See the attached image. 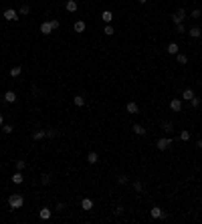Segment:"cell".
Wrapping results in <instances>:
<instances>
[{
  "mask_svg": "<svg viewBox=\"0 0 202 224\" xmlns=\"http://www.w3.org/2000/svg\"><path fill=\"white\" fill-rule=\"evenodd\" d=\"M4 101H6V103H14L16 101V93L14 91H6V93H4Z\"/></svg>",
  "mask_w": 202,
  "mask_h": 224,
  "instance_id": "13",
  "label": "cell"
},
{
  "mask_svg": "<svg viewBox=\"0 0 202 224\" xmlns=\"http://www.w3.org/2000/svg\"><path fill=\"white\" fill-rule=\"evenodd\" d=\"M184 18H186V10H184V8H178V10L174 12V16H172V20H174L176 24H182Z\"/></svg>",
  "mask_w": 202,
  "mask_h": 224,
  "instance_id": "2",
  "label": "cell"
},
{
  "mask_svg": "<svg viewBox=\"0 0 202 224\" xmlns=\"http://www.w3.org/2000/svg\"><path fill=\"white\" fill-rule=\"evenodd\" d=\"M28 12H31V6H28V4H22V6H20V14H28Z\"/></svg>",
  "mask_w": 202,
  "mask_h": 224,
  "instance_id": "33",
  "label": "cell"
},
{
  "mask_svg": "<svg viewBox=\"0 0 202 224\" xmlns=\"http://www.w3.org/2000/svg\"><path fill=\"white\" fill-rule=\"evenodd\" d=\"M24 166H27V163H24L22 160H18V162H14V168H16V170H18V172H22V170H24Z\"/></svg>",
  "mask_w": 202,
  "mask_h": 224,
  "instance_id": "30",
  "label": "cell"
},
{
  "mask_svg": "<svg viewBox=\"0 0 202 224\" xmlns=\"http://www.w3.org/2000/svg\"><path fill=\"white\" fill-rule=\"evenodd\" d=\"M162 129H166V133H170L172 129H174V123H172V121H164V123H162Z\"/></svg>",
  "mask_w": 202,
  "mask_h": 224,
  "instance_id": "24",
  "label": "cell"
},
{
  "mask_svg": "<svg viewBox=\"0 0 202 224\" xmlns=\"http://www.w3.org/2000/svg\"><path fill=\"white\" fill-rule=\"evenodd\" d=\"M137 2H140V4H145V2H148V0H137Z\"/></svg>",
  "mask_w": 202,
  "mask_h": 224,
  "instance_id": "41",
  "label": "cell"
},
{
  "mask_svg": "<svg viewBox=\"0 0 202 224\" xmlns=\"http://www.w3.org/2000/svg\"><path fill=\"white\" fill-rule=\"evenodd\" d=\"M57 135V131H55V129H47V137H55Z\"/></svg>",
  "mask_w": 202,
  "mask_h": 224,
  "instance_id": "37",
  "label": "cell"
},
{
  "mask_svg": "<svg viewBox=\"0 0 202 224\" xmlns=\"http://www.w3.org/2000/svg\"><path fill=\"white\" fill-rule=\"evenodd\" d=\"M192 97H194V91H192V89H184L182 91V101H190Z\"/></svg>",
  "mask_w": 202,
  "mask_h": 224,
  "instance_id": "15",
  "label": "cell"
},
{
  "mask_svg": "<svg viewBox=\"0 0 202 224\" xmlns=\"http://www.w3.org/2000/svg\"><path fill=\"white\" fill-rule=\"evenodd\" d=\"M41 32H42V34H51V32H53L51 20H47V22H42V24H41Z\"/></svg>",
  "mask_w": 202,
  "mask_h": 224,
  "instance_id": "9",
  "label": "cell"
},
{
  "mask_svg": "<svg viewBox=\"0 0 202 224\" xmlns=\"http://www.w3.org/2000/svg\"><path fill=\"white\" fill-rule=\"evenodd\" d=\"M38 216H41V220H49V218L53 216V212H51V208H41Z\"/></svg>",
  "mask_w": 202,
  "mask_h": 224,
  "instance_id": "7",
  "label": "cell"
},
{
  "mask_svg": "<svg viewBox=\"0 0 202 224\" xmlns=\"http://www.w3.org/2000/svg\"><path fill=\"white\" fill-rule=\"evenodd\" d=\"M200 16H202V10H198V8L192 10V18H200Z\"/></svg>",
  "mask_w": 202,
  "mask_h": 224,
  "instance_id": "34",
  "label": "cell"
},
{
  "mask_svg": "<svg viewBox=\"0 0 202 224\" xmlns=\"http://www.w3.org/2000/svg\"><path fill=\"white\" fill-rule=\"evenodd\" d=\"M196 145H198V148H202V139H198V144H196Z\"/></svg>",
  "mask_w": 202,
  "mask_h": 224,
  "instance_id": "40",
  "label": "cell"
},
{
  "mask_svg": "<svg viewBox=\"0 0 202 224\" xmlns=\"http://www.w3.org/2000/svg\"><path fill=\"white\" fill-rule=\"evenodd\" d=\"M65 8H67V12H77L79 10V4H77V0H67Z\"/></svg>",
  "mask_w": 202,
  "mask_h": 224,
  "instance_id": "4",
  "label": "cell"
},
{
  "mask_svg": "<svg viewBox=\"0 0 202 224\" xmlns=\"http://www.w3.org/2000/svg\"><path fill=\"white\" fill-rule=\"evenodd\" d=\"M103 32H105V34H107V37H111V34H113V32H115V28H113V27H111V24H107V27H105V28H103Z\"/></svg>",
  "mask_w": 202,
  "mask_h": 224,
  "instance_id": "28",
  "label": "cell"
},
{
  "mask_svg": "<svg viewBox=\"0 0 202 224\" xmlns=\"http://www.w3.org/2000/svg\"><path fill=\"white\" fill-rule=\"evenodd\" d=\"M170 145H172V139H170V137H162V139H158L156 148L160 149V152H166V149H168Z\"/></svg>",
  "mask_w": 202,
  "mask_h": 224,
  "instance_id": "3",
  "label": "cell"
},
{
  "mask_svg": "<svg viewBox=\"0 0 202 224\" xmlns=\"http://www.w3.org/2000/svg\"><path fill=\"white\" fill-rule=\"evenodd\" d=\"M127 182H130V176H126V174H121L117 178V184H127Z\"/></svg>",
  "mask_w": 202,
  "mask_h": 224,
  "instance_id": "27",
  "label": "cell"
},
{
  "mask_svg": "<svg viewBox=\"0 0 202 224\" xmlns=\"http://www.w3.org/2000/svg\"><path fill=\"white\" fill-rule=\"evenodd\" d=\"M134 190H135V192H141V190H144V184H141L140 180H137V182H134Z\"/></svg>",
  "mask_w": 202,
  "mask_h": 224,
  "instance_id": "31",
  "label": "cell"
},
{
  "mask_svg": "<svg viewBox=\"0 0 202 224\" xmlns=\"http://www.w3.org/2000/svg\"><path fill=\"white\" fill-rule=\"evenodd\" d=\"M176 31H178V32H186V28H184V22H182V24H176Z\"/></svg>",
  "mask_w": 202,
  "mask_h": 224,
  "instance_id": "38",
  "label": "cell"
},
{
  "mask_svg": "<svg viewBox=\"0 0 202 224\" xmlns=\"http://www.w3.org/2000/svg\"><path fill=\"white\" fill-rule=\"evenodd\" d=\"M18 18V12L12 10V8H8V10H4V20H16Z\"/></svg>",
  "mask_w": 202,
  "mask_h": 224,
  "instance_id": "5",
  "label": "cell"
},
{
  "mask_svg": "<svg viewBox=\"0 0 202 224\" xmlns=\"http://www.w3.org/2000/svg\"><path fill=\"white\" fill-rule=\"evenodd\" d=\"M24 182V176L20 174V172H16L14 176H12V184H22Z\"/></svg>",
  "mask_w": 202,
  "mask_h": 224,
  "instance_id": "18",
  "label": "cell"
},
{
  "mask_svg": "<svg viewBox=\"0 0 202 224\" xmlns=\"http://www.w3.org/2000/svg\"><path fill=\"white\" fill-rule=\"evenodd\" d=\"M57 210H59V212H61V210H65V202H59V204H57Z\"/></svg>",
  "mask_w": 202,
  "mask_h": 224,
  "instance_id": "39",
  "label": "cell"
},
{
  "mask_svg": "<svg viewBox=\"0 0 202 224\" xmlns=\"http://www.w3.org/2000/svg\"><path fill=\"white\" fill-rule=\"evenodd\" d=\"M97 162H99V153H97V152H91V153L87 156V163H91V166H95Z\"/></svg>",
  "mask_w": 202,
  "mask_h": 224,
  "instance_id": "8",
  "label": "cell"
},
{
  "mask_svg": "<svg viewBox=\"0 0 202 224\" xmlns=\"http://www.w3.org/2000/svg\"><path fill=\"white\" fill-rule=\"evenodd\" d=\"M73 101H75L77 107H83L85 105V97L83 95H75V97H73Z\"/></svg>",
  "mask_w": 202,
  "mask_h": 224,
  "instance_id": "20",
  "label": "cell"
},
{
  "mask_svg": "<svg viewBox=\"0 0 202 224\" xmlns=\"http://www.w3.org/2000/svg\"><path fill=\"white\" fill-rule=\"evenodd\" d=\"M178 51H180V46L176 45V42H170V45H168V53L170 55H178Z\"/></svg>",
  "mask_w": 202,
  "mask_h": 224,
  "instance_id": "19",
  "label": "cell"
},
{
  "mask_svg": "<svg viewBox=\"0 0 202 224\" xmlns=\"http://www.w3.org/2000/svg\"><path fill=\"white\" fill-rule=\"evenodd\" d=\"M131 129H134V133H135V135H144V133H145L144 125H140V123H134V127H131Z\"/></svg>",
  "mask_w": 202,
  "mask_h": 224,
  "instance_id": "17",
  "label": "cell"
},
{
  "mask_svg": "<svg viewBox=\"0 0 202 224\" xmlns=\"http://www.w3.org/2000/svg\"><path fill=\"white\" fill-rule=\"evenodd\" d=\"M73 28H75V32H83L85 31V22H83V20H77Z\"/></svg>",
  "mask_w": 202,
  "mask_h": 224,
  "instance_id": "21",
  "label": "cell"
},
{
  "mask_svg": "<svg viewBox=\"0 0 202 224\" xmlns=\"http://www.w3.org/2000/svg\"><path fill=\"white\" fill-rule=\"evenodd\" d=\"M2 129H4V133H12V131H14V127H12V125H8V123H6V125H4Z\"/></svg>",
  "mask_w": 202,
  "mask_h": 224,
  "instance_id": "35",
  "label": "cell"
},
{
  "mask_svg": "<svg viewBox=\"0 0 202 224\" xmlns=\"http://www.w3.org/2000/svg\"><path fill=\"white\" fill-rule=\"evenodd\" d=\"M42 137H47L45 129H34V131H32V139H42Z\"/></svg>",
  "mask_w": 202,
  "mask_h": 224,
  "instance_id": "14",
  "label": "cell"
},
{
  "mask_svg": "<svg viewBox=\"0 0 202 224\" xmlns=\"http://www.w3.org/2000/svg\"><path fill=\"white\" fill-rule=\"evenodd\" d=\"M22 204H24V198L20 196V194H10V198H8V206H10L12 210L22 208Z\"/></svg>",
  "mask_w": 202,
  "mask_h": 224,
  "instance_id": "1",
  "label": "cell"
},
{
  "mask_svg": "<svg viewBox=\"0 0 202 224\" xmlns=\"http://www.w3.org/2000/svg\"><path fill=\"white\" fill-rule=\"evenodd\" d=\"M20 73H22V67H18V65H16V67H12V69H10V75H12V77H18Z\"/></svg>",
  "mask_w": 202,
  "mask_h": 224,
  "instance_id": "25",
  "label": "cell"
},
{
  "mask_svg": "<svg viewBox=\"0 0 202 224\" xmlns=\"http://www.w3.org/2000/svg\"><path fill=\"white\" fill-rule=\"evenodd\" d=\"M81 208L83 210H91L93 208V200L91 198H83V200H81Z\"/></svg>",
  "mask_w": 202,
  "mask_h": 224,
  "instance_id": "12",
  "label": "cell"
},
{
  "mask_svg": "<svg viewBox=\"0 0 202 224\" xmlns=\"http://www.w3.org/2000/svg\"><path fill=\"white\" fill-rule=\"evenodd\" d=\"M51 178H53L51 174H42V176H41V182H42V184H51Z\"/></svg>",
  "mask_w": 202,
  "mask_h": 224,
  "instance_id": "29",
  "label": "cell"
},
{
  "mask_svg": "<svg viewBox=\"0 0 202 224\" xmlns=\"http://www.w3.org/2000/svg\"><path fill=\"white\" fill-rule=\"evenodd\" d=\"M51 27H53V31H57V28L61 27V22H59V20H51Z\"/></svg>",
  "mask_w": 202,
  "mask_h": 224,
  "instance_id": "36",
  "label": "cell"
},
{
  "mask_svg": "<svg viewBox=\"0 0 202 224\" xmlns=\"http://www.w3.org/2000/svg\"><path fill=\"white\" fill-rule=\"evenodd\" d=\"M170 109L172 111H180L182 109V101H180V99H172L170 101Z\"/></svg>",
  "mask_w": 202,
  "mask_h": 224,
  "instance_id": "11",
  "label": "cell"
},
{
  "mask_svg": "<svg viewBox=\"0 0 202 224\" xmlns=\"http://www.w3.org/2000/svg\"><path fill=\"white\" fill-rule=\"evenodd\" d=\"M101 18H103V22L109 24L111 20H113V12H111V10H103V12H101Z\"/></svg>",
  "mask_w": 202,
  "mask_h": 224,
  "instance_id": "10",
  "label": "cell"
},
{
  "mask_svg": "<svg viewBox=\"0 0 202 224\" xmlns=\"http://www.w3.org/2000/svg\"><path fill=\"white\" fill-rule=\"evenodd\" d=\"M150 216H152V218H156V220H158V218H164V210H162V208H158V206H154V208L150 210Z\"/></svg>",
  "mask_w": 202,
  "mask_h": 224,
  "instance_id": "6",
  "label": "cell"
},
{
  "mask_svg": "<svg viewBox=\"0 0 202 224\" xmlns=\"http://www.w3.org/2000/svg\"><path fill=\"white\" fill-rule=\"evenodd\" d=\"M176 59H178V63H180V65H186V63H188V57H186V55H182V53L176 55Z\"/></svg>",
  "mask_w": 202,
  "mask_h": 224,
  "instance_id": "26",
  "label": "cell"
},
{
  "mask_svg": "<svg viewBox=\"0 0 202 224\" xmlns=\"http://www.w3.org/2000/svg\"><path fill=\"white\" fill-rule=\"evenodd\" d=\"M190 105H192V107H198V105H200V97H196V95H194V97L190 99Z\"/></svg>",
  "mask_w": 202,
  "mask_h": 224,
  "instance_id": "32",
  "label": "cell"
},
{
  "mask_svg": "<svg viewBox=\"0 0 202 224\" xmlns=\"http://www.w3.org/2000/svg\"><path fill=\"white\" fill-rule=\"evenodd\" d=\"M188 34H190L192 38H200V34H202V31H200L198 27H192L190 31H188Z\"/></svg>",
  "mask_w": 202,
  "mask_h": 224,
  "instance_id": "16",
  "label": "cell"
},
{
  "mask_svg": "<svg viewBox=\"0 0 202 224\" xmlns=\"http://www.w3.org/2000/svg\"><path fill=\"white\" fill-rule=\"evenodd\" d=\"M127 111H130V113H137V103L135 101H130V103H127Z\"/></svg>",
  "mask_w": 202,
  "mask_h": 224,
  "instance_id": "23",
  "label": "cell"
},
{
  "mask_svg": "<svg viewBox=\"0 0 202 224\" xmlns=\"http://www.w3.org/2000/svg\"><path fill=\"white\" fill-rule=\"evenodd\" d=\"M190 139V131H188V129H182V131H180V141H188Z\"/></svg>",
  "mask_w": 202,
  "mask_h": 224,
  "instance_id": "22",
  "label": "cell"
},
{
  "mask_svg": "<svg viewBox=\"0 0 202 224\" xmlns=\"http://www.w3.org/2000/svg\"><path fill=\"white\" fill-rule=\"evenodd\" d=\"M2 123H4V121H2V115H0V127H2Z\"/></svg>",
  "mask_w": 202,
  "mask_h": 224,
  "instance_id": "42",
  "label": "cell"
}]
</instances>
